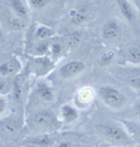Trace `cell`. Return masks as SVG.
<instances>
[{"mask_svg": "<svg viewBox=\"0 0 140 147\" xmlns=\"http://www.w3.org/2000/svg\"><path fill=\"white\" fill-rule=\"evenodd\" d=\"M94 129L103 140L115 147H127L135 144L122 122L100 120L94 124Z\"/></svg>", "mask_w": 140, "mask_h": 147, "instance_id": "1", "label": "cell"}, {"mask_svg": "<svg viewBox=\"0 0 140 147\" xmlns=\"http://www.w3.org/2000/svg\"><path fill=\"white\" fill-rule=\"evenodd\" d=\"M63 125L59 117L49 110H38L34 112L30 118V129L35 134H54Z\"/></svg>", "mask_w": 140, "mask_h": 147, "instance_id": "2", "label": "cell"}, {"mask_svg": "<svg viewBox=\"0 0 140 147\" xmlns=\"http://www.w3.org/2000/svg\"><path fill=\"white\" fill-rule=\"evenodd\" d=\"M96 94L102 101V103L111 110L120 111L127 103L125 94L117 87L110 84H105L99 87Z\"/></svg>", "mask_w": 140, "mask_h": 147, "instance_id": "3", "label": "cell"}, {"mask_svg": "<svg viewBox=\"0 0 140 147\" xmlns=\"http://www.w3.org/2000/svg\"><path fill=\"white\" fill-rule=\"evenodd\" d=\"M20 124L17 119L7 118L0 121V139L3 142L18 140L20 136Z\"/></svg>", "mask_w": 140, "mask_h": 147, "instance_id": "4", "label": "cell"}, {"mask_svg": "<svg viewBox=\"0 0 140 147\" xmlns=\"http://www.w3.org/2000/svg\"><path fill=\"white\" fill-rule=\"evenodd\" d=\"M118 78L132 90L140 93V66L122 68L117 73Z\"/></svg>", "mask_w": 140, "mask_h": 147, "instance_id": "5", "label": "cell"}, {"mask_svg": "<svg viewBox=\"0 0 140 147\" xmlns=\"http://www.w3.org/2000/svg\"><path fill=\"white\" fill-rule=\"evenodd\" d=\"M86 68V65L81 61L73 60L63 65L59 70V76L63 80H72L79 76Z\"/></svg>", "mask_w": 140, "mask_h": 147, "instance_id": "6", "label": "cell"}, {"mask_svg": "<svg viewBox=\"0 0 140 147\" xmlns=\"http://www.w3.org/2000/svg\"><path fill=\"white\" fill-rule=\"evenodd\" d=\"M95 91L90 86H83L79 89L75 97V105L77 109H85L91 104L95 96Z\"/></svg>", "mask_w": 140, "mask_h": 147, "instance_id": "7", "label": "cell"}, {"mask_svg": "<svg viewBox=\"0 0 140 147\" xmlns=\"http://www.w3.org/2000/svg\"><path fill=\"white\" fill-rule=\"evenodd\" d=\"M32 72L35 75L41 77V76H45L48 74L53 68V63L48 57L46 56H38L35 59H34L32 64L30 66Z\"/></svg>", "mask_w": 140, "mask_h": 147, "instance_id": "8", "label": "cell"}, {"mask_svg": "<svg viewBox=\"0 0 140 147\" xmlns=\"http://www.w3.org/2000/svg\"><path fill=\"white\" fill-rule=\"evenodd\" d=\"M21 63L16 57H10L2 63H0V76L2 78H8L16 75L21 71Z\"/></svg>", "mask_w": 140, "mask_h": 147, "instance_id": "9", "label": "cell"}, {"mask_svg": "<svg viewBox=\"0 0 140 147\" xmlns=\"http://www.w3.org/2000/svg\"><path fill=\"white\" fill-rule=\"evenodd\" d=\"M116 1H117L120 13L125 18V20L129 24H131L133 27H136L137 22H138V17H137L135 9L132 7L130 2L129 0H116Z\"/></svg>", "mask_w": 140, "mask_h": 147, "instance_id": "10", "label": "cell"}, {"mask_svg": "<svg viewBox=\"0 0 140 147\" xmlns=\"http://www.w3.org/2000/svg\"><path fill=\"white\" fill-rule=\"evenodd\" d=\"M34 94L36 98L43 103H52L55 100V92L46 82H39L35 87Z\"/></svg>", "mask_w": 140, "mask_h": 147, "instance_id": "11", "label": "cell"}, {"mask_svg": "<svg viewBox=\"0 0 140 147\" xmlns=\"http://www.w3.org/2000/svg\"><path fill=\"white\" fill-rule=\"evenodd\" d=\"M79 109L75 106L65 104L60 108V113L58 117L63 124H73L79 119Z\"/></svg>", "mask_w": 140, "mask_h": 147, "instance_id": "12", "label": "cell"}, {"mask_svg": "<svg viewBox=\"0 0 140 147\" xmlns=\"http://www.w3.org/2000/svg\"><path fill=\"white\" fill-rule=\"evenodd\" d=\"M123 58L127 63L140 66V40L127 47L123 52Z\"/></svg>", "mask_w": 140, "mask_h": 147, "instance_id": "13", "label": "cell"}, {"mask_svg": "<svg viewBox=\"0 0 140 147\" xmlns=\"http://www.w3.org/2000/svg\"><path fill=\"white\" fill-rule=\"evenodd\" d=\"M49 134H35L28 139V143L35 147H52L56 142L54 136Z\"/></svg>", "mask_w": 140, "mask_h": 147, "instance_id": "14", "label": "cell"}, {"mask_svg": "<svg viewBox=\"0 0 140 147\" xmlns=\"http://www.w3.org/2000/svg\"><path fill=\"white\" fill-rule=\"evenodd\" d=\"M120 122L125 127V129L129 131L131 138L133 139L134 143L140 146V122L136 120H122Z\"/></svg>", "mask_w": 140, "mask_h": 147, "instance_id": "15", "label": "cell"}, {"mask_svg": "<svg viewBox=\"0 0 140 147\" xmlns=\"http://www.w3.org/2000/svg\"><path fill=\"white\" fill-rule=\"evenodd\" d=\"M120 34V25L117 21L109 20L103 27L102 36L106 40H114L118 37Z\"/></svg>", "mask_w": 140, "mask_h": 147, "instance_id": "16", "label": "cell"}, {"mask_svg": "<svg viewBox=\"0 0 140 147\" xmlns=\"http://www.w3.org/2000/svg\"><path fill=\"white\" fill-rule=\"evenodd\" d=\"M10 5L12 10L14 11V13L20 18H25L27 17V9H26L25 5L21 0H11Z\"/></svg>", "mask_w": 140, "mask_h": 147, "instance_id": "17", "label": "cell"}, {"mask_svg": "<svg viewBox=\"0 0 140 147\" xmlns=\"http://www.w3.org/2000/svg\"><path fill=\"white\" fill-rule=\"evenodd\" d=\"M52 34H53V32H52L51 28L44 27V26L39 27L36 30V32H35V37L40 40H44V39L48 38V37H50Z\"/></svg>", "mask_w": 140, "mask_h": 147, "instance_id": "18", "label": "cell"}, {"mask_svg": "<svg viewBox=\"0 0 140 147\" xmlns=\"http://www.w3.org/2000/svg\"><path fill=\"white\" fill-rule=\"evenodd\" d=\"M50 49V47H49V44L48 42L46 41H40L38 44H37L36 46H35L34 48V52L37 54L38 56H44L45 54H46V52Z\"/></svg>", "mask_w": 140, "mask_h": 147, "instance_id": "19", "label": "cell"}, {"mask_svg": "<svg viewBox=\"0 0 140 147\" xmlns=\"http://www.w3.org/2000/svg\"><path fill=\"white\" fill-rule=\"evenodd\" d=\"M115 58V54L113 52H106V53H103L99 59V64L101 66H108L112 63V61Z\"/></svg>", "mask_w": 140, "mask_h": 147, "instance_id": "20", "label": "cell"}, {"mask_svg": "<svg viewBox=\"0 0 140 147\" xmlns=\"http://www.w3.org/2000/svg\"><path fill=\"white\" fill-rule=\"evenodd\" d=\"M11 88H12V85L9 80H7L4 78L0 79V94L1 95L8 94V92H10Z\"/></svg>", "mask_w": 140, "mask_h": 147, "instance_id": "21", "label": "cell"}, {"mask_svg": "<svg viewBox=\"0 0 140 147\" xmlns=\"http://www.w3.org/2000/svg\"><path fill=\"white\" fill-rule=\"evenodd\" d=\"M7 109H8V100L5 95L0 94V117H2L5 114Z\"/></svg>", "mask_w": 140, "mask_h": 147, "instance_id": "22", "label": "cell"}, {"mask_svg": "<svg viewBox=\"0 0 140 147\" xmlns=\"http://www.w3.org/2000/svg\"><path fill=\"white\" fill-rule=\"evenodd\" d=\"M132 113L135 116V120L140 122V97L135 100L132 105Z\"/></svg>", "mask_w": 140, "mask_h": 147, "instance_id": "23", "label": "cell"}, {"mask_svg": "<svg viewBox=\"0 0 140 147\" xmlns=\"http://www.w3.org/2000/svg\"><path fill=\"white\" fill-rule=\"evenodd\" d=\"M28 1H30V4L34 8L40 9V8H43L48 3L49 0H28Z\"/></svg>", "mask_w": 140, "mask_h": 147, "instance_id": "24", "label": "cell"}, {"mask_svg": "<svg viewBox=\"0 0 140 147\" xmlns=\"http://www.w3.org/2000/svg\"><path fill=\"white\" fill-rule=\"evenodd\" d=\"M52 147H73V141L71 139H63L60 141H56Z\"/></svg>", "mask_w": 140, "mask_h": 147, "instance_id": "25", "label": "cell"}, {"mask_svg": "<svg viewBox=\"0 0 140 147\" xmlns=\"http://www.w3.org/2000/svg\"><path fill=\"white\" fill-rule=\"evenodd\" d=\"M86 19V15L84 13H81V12H77L75 15H73V22L75 24H81L83 21Z\"/></svg>", "mask_w": 140, "mask_h": 147, "instance_id": "26", "label": "cell"}, {"mask_svg": "<svg viewBox=\"0 0 140 147\" xmlns=\"http://www.w3.org/2000/svg\"><path fill=\"white\" fill-rule=\"evenodd\" d=\"M50 50L53 56H58L62 51V46L59 43H54L50 46Z\"/></svg>", "mask_w": 140, "mask_h": 147, "instance_id": "27", "label": "cell"}, {"mask_svg": "<svg viewBox=\"0 0 140 147\" xmlns=\"http://www.w3.org/2000/svg\"><path fill=\"white\" fill-rule=\"evenodd\" d=\"M11 26L13 28H15V30H20V28H22L24 27V24H22V22L19 20H12V23H11Z\"/></svg>", "mask_w": 140, "mask_h": 147, "instance_id": "28", "label": "cell"}, {"mask_svg": "<svg viewBox=\"0 0 140 147\" xmlns=\"http://www.w3.org/2000/svg\"><path fill=\"white\" fill-rule=\"evenodd\" d=\"M136 3H137V6H138V8H139V11H140V0H138V1H137Z\"/></svg>", "mask_w": 140, "mask_h": 147, "instance_id": "29", "label": "cell"}, {"mask_svg": "<svg viewBox=\"0 0 140 147\" xmlns=\"http://www.w3.org/2000/svg\"><path fill=\"white\" fill-rule=\"evenodd\" d=\"M2 40V32H1V30H0V42Z\"/></svg>", "mask_w": 140, "mask_h": 147, "instance_id": "30", "label": "cell"}, {"mask_svg": "<svg viewBox=\"0 0 140 147\" xmlns=\"http://www.w3.org/2000/svg\"><path fill=\"white\" fill-rule=\"evenodd\" d=\"M127 147H136V146H134V145H131V146H127ZM137 147H140V146H137Z\"/></svg>", "mask_w": 140, "mask_h": 147, "instance_id": "31", "label": "cell"}]
</instances>
